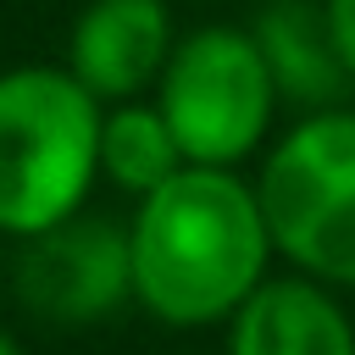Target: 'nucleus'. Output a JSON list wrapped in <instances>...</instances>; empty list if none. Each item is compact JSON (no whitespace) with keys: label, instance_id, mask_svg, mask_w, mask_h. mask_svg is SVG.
<instances>
[{"label":"nucleus","instance_id":"nucleus-5","mask_svg":"<svg viewBox=\"0 0 355 355\" xmlns=\"http://www.w3.org/2000/svg\"><path fill=\"white\" fill-rule=\"evenodd\" d=\"M17 294L44 322H100L133 294V239L116 222L78 211L22 244Z\"/></svg>","mask_w":355,"mask_h":355},{"label":"nucleus","instance_id":"nucleus-1","mask_svg":"<svg viewBox=\"0 0 355 355\" xmlns=\"http://www.w3.org/2000/svg\"><path fill=\"white\" fill-rule=\"evenodd\" d=\"M128 239L133 300L166 327L227 322L266 283V261L277 255L261 194L233 166H183L139 200Z\"/></svg>","mask_w":355,"mask_h":355},{"label":"nucleus","instance_id":"nucleus-3","mask_svg":"<svg viewBox=\"0 0 355 355\" xmlns=\"http://www.w3.org/2000/svg\"><path fill=\"white\" fill-rule=\"evenodd\" d=\"M272 250L327 288H355V111L288 128L255 178Z\"/></svg>","mask_w":355,"mask_h":355},{"label":"nucleus","instance_id":"nucleus-9","mask_svg":"<svg viewBox=\"0 0 355 355\" xmlns=\"http://www.w3.org/2000/svg\"><path fill=\"white\" fill-rule=\"evenodd\" d=\"M266 61H272V78L283 94H300V100H322L333 94V83L344 78L338 67V50H333V28H327V11L311 17L305 6L294 0H277L261 28H255Z\"/></svg>","mask_w":355,"mask_h":355},{"label":"nucleus","instance_id":"nucleus-11","mask_svg":"<svg viewBox=\"0 0 355 355\" xmlns=\"http://www.w3.org/2000/svg\"><path fill=\"white\" fill-rule=\"evenodd\" d=\"M0 355H22V349H17V344H11L6 333H0Z\"/></svg>","mask_w":355,"mask_h":355},{"label":"nucleus","instance_id":"nucleus-8","mask_svg":"<svg viewBox=\"0 0 355 355\" xmlns=\"http://www.w3.org/2000/svg\"><path fill=\"white\" fill-rule=\"evenodd\" d=\"M189 166L172 122L161 116V105H133L122 100L105 122H100V172L128 189V194H155L161 183H172Z\"/></svg>","mask_w":355,"mask_h":355},{"label":"nucleus","instance_id":"nucleus-4","mask_svg":"<svg viewBox=\"0 0 355 355\" xmlns=\"http://www.w3.org/2000/svg\"><path fill=\"white\" fill-rule=\"evenodd\" d=\"M277 94L283 89L255 33L200 28L172 44L155 105L172 122L189 166H233L261 144Z\"/></svg>","mask_w":355,"mask_h":355},{"label":"nucleus","instance_id":"nucleus-7","mask_svg":"<svg viewBox=\"0 0 355 355\" xmlns=\"http://www.w3.org/2000/svg\"><path fill=\"white\" fill-rule=\"evenodd\" d=\"M227 355H355V322L316 277H266L227 316Z\"/></svg>","mask_w":355,"mask_h":355},{"label":"nucleus","instance_id":"nucleus-2","mask_svg":"<svg viewBox=\"0 0 355 355\" xmlns=\"http://www.w3.org/2000/svg\"><path fill=\"white\" fill-rule=\"evenodd\" d=\"M100 100L55 67L0 78V233L33 239L78 216L100 172Z\"/></svg>","mask_w":355,"mask_h":355},{"label":"nucleus","instance_id":"nucleus-10","mask_svg":"<svg viewBox=\"0 0 355 355\" xmlns=\"http://www.w3.org/2000/svg\"><path fill=\"white\" fill-rule=\"evenodd\" d=\"M327 28H333V50H338V67L344 78L355 83V0H327Z\"/></svg>","mask_w":355,"mask_h":355},{"label":"nucleus","instance_id":"nucleus-6","mask_svg":"<svg viewBox=\"0 0 355 355\" xmlns=\"http://www.w3.org/2000/svg\"><path fill=\"white\" fill-rule=\"evenodd\" d=\"M172 61V22L161 0H94L67 50V72L94 100H133Z\"/></svg>","mask_w":355,"mask_h":355}]
</instances>
